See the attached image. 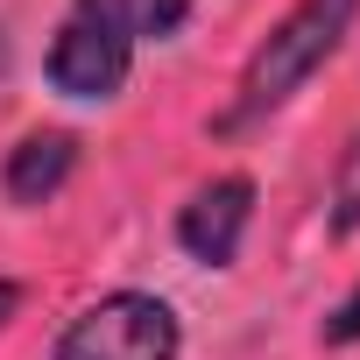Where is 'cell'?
I'll return each instance as SVG.
<instances>
[{"label": "cell", "instance_id": "277c9868", "mask_svg": "<svg viewBox=\"0 0 360 360\" xmlns=\"http://www.w3.org/2000/svg\"><path fill=\"white\" fill-rule=\"evenodd\" d=\"M248 219H255V184H248V176H212V184L191 191V205L176 212V240H184L191 262L226 269V262L240 255Z\"/></svg>", "mask_w": 360, "mask_h": 360}, {"label": "cell", "instance_id": "5b68a950", "mask_svg": "<svg viewBox=\"0 0 360 360\" xmlns=\"http://www.w3.org/2000/svg\"><path fill=\"white\" fill-rule=\"evenodd\" d=\"M78 162V141L71 134H29L15 155H8V198L15 205H43Z\"/></svg>", "mask_w": 360, "mask_h": 360}, {"label": "cell", "instance_id": "52a82bcc", "mask_svg": "<svg viewBox=\"0 0 360 360\" xmlns=\"http://www.w3.org/2000/svg\"><path fill=\"white\" fill-rule=\"evenodd\" d=\"M353 226H360V134L346 141L339 176H332V233H353Z\"/></svg>", "mask_w": 360, "mask_h": 360}, {"label": "cell", "instance_id": "6da1fadb", "mask_svg": "<svg viewBox=\"0 0 360 360\" xmlns=\"http://www.w3.org/2000/svg\"><path fill=\"white\" fill-rule=\"evenodd\" d=\"M353 8H360V0H297V8L262 36V50L248 57V71H240V85H233V106L219 113V134H233V127L276 113V106H283L332 50H339Z\"/></svg>", "mask_w": 360, "mask_h": 360}, {"label": "cell", "instance_id": "9c48e42d", "mask_svg": "<svg viewBox=\"0 0 360 360\" xmlns=\"http://www.w3.org/2000/svg\"><path fill=\"white\" fill-rule=\"evenodd\" d=\"M15 304H22V290H15L8 276H0V325H8V318H15Z\"/></svg>", "mask_w": 360, "mask_h": 360}, {"label": "cell", "instance_id": "8992f818", "mask_svg": "<svg viewBox=\"0 0 360 360\" xmlns=\"http://www.w3.org/2000/svg\"><path fill=\"white\" fill-rule=\"evenodd\" d=\"M92 8H106L134 43H162V36H176L184 29V15H191V0H92Z\"/></svg>", "mask_w": 360, "mask_h": 360}, {"label": "cell", "instance_id": "ba28073f", "mask_svg": "<svg viewBox=\"0 0 360 360\" xmlns=\"http://www.w3.org/2000/svg\"><path fill=\"white\" fill-rule=\"evenodd\" d=\"M325 339H332V346H353V339H360V290H353V297L325 318Z\"/></svg>", "mask_w": 360, "mask_h": 360}, {"label": "cell", "instance_id": "7a4b0ae2", "mask_svg": "<svg viewBox=\"0 0 360 360\" xmlns=\"http://www.w3.org/2000/svg\"><path fill=\"white\" fill-rule=\"evenodd\" d=\"M57 360H176V311L162 297L113 290L64 325Z\"/></svg>", "mask_w": 360, "mask_h": 360}, {"label": "cell", "instance_id": "3957f363", "mask_svg": "<svg viewBox=\"0 0 360 360\" xmlns=\"http://www.w3.org/2000/svg\"><path fill=\"white\" fill-rule=\"evenodd\" d=\"M127 71H134V36L106 8L78 0L57 29V43H50V85L71 92V99H113L127 85Z\"/></svg>", "mask_w": 360, "mask_h": 360}]
</instances>
